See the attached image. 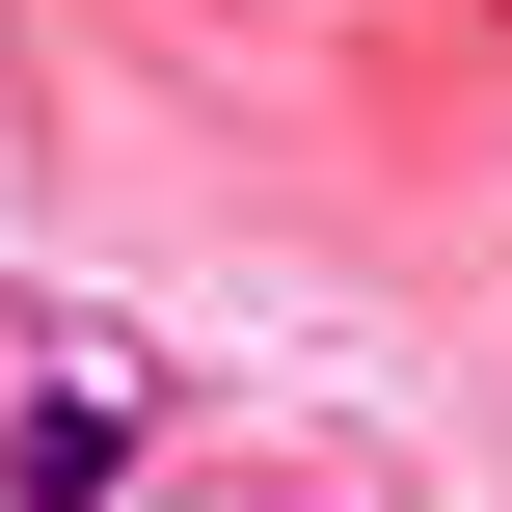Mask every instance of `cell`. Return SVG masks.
<instances>
[{"mask_svg": "<svg viewBox=\"0 0 512 512\" xmlns=\"http://www.w3.org/2000/svg\"><path fill=\"white\" fill-rule=\"evenodd\" d=\"M135 512H189V486H135Z\"/></svg>", "mask_w": 512, "mask_h": 512, "instance_id": "cell-2", "label": "cell"}, {"mask_svg": "<svg viewBox=\"0 0 512 512\" xmlns=\"http://www.w3.org/2000/svg\"><path fill=\"white\" fill-rule=\"evenodd\" d=\"M0 512H135V378H54L0 432Z\"/></svg>", "mask_w": 512, "mask_h": 512, "instance_id": "cell-1", "label": "cell"}]
</instances>
